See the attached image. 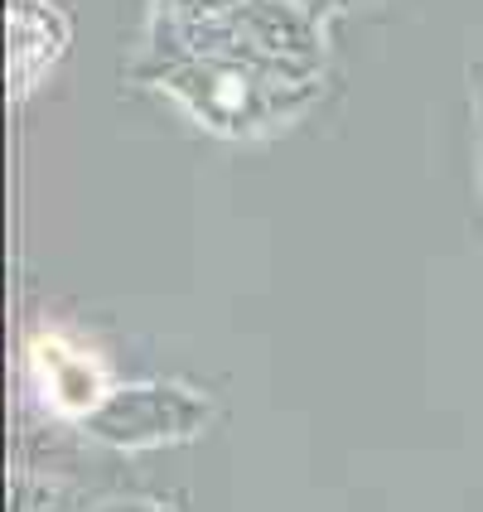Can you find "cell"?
Listing matches in <instances>:
<instances>
[]
</instances>
